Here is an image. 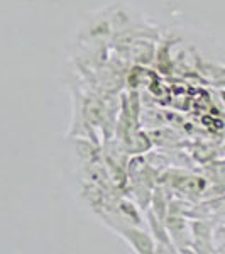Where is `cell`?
Masks as SVG:
<instances>
[{
  "instance_id": "6da1fadb",
  "label": "cell",
  "mask_w": 225,
  "mask_h": 254,
  "mask_svg": "<svg viewBox=\"0 0 225 254\" xmlns=\"http://www.w3.org/2000/svg\"><path fill=\"white\" fill-rule=\"evenodd\" d=\"M110 229H113L118 236L124 237V239L127 241L137 253H154L156 244L153 243V239H151L149 236H146L144 232L137 231L136 225L117 224V225H112Z\"/></svg>"
}]
</instances>
